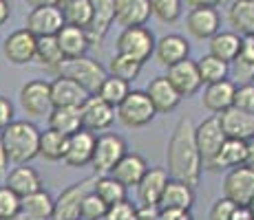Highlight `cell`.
<instances>
[{
	"label": "cell",
	"instance_id": "cell-1",
	"mask_svg": "<svg viewBox=\"0 0 254 220\" xmlns=\"http://www.w3.org/2000/svg\"><path fill=\"white\" fill-rule=\"evenodd\" d=\"M166 163H168L170 178L184 180L188 185H199L201 178V156L194 143V126L188 117H182L170 134L168 148H166Z\"/></svg>",
	"mask_w": 254,
	"mask_h": 220
},
{
	"label": "cell",
	"instance_id": "cell-2",
	"mask_svg": "<svg viewBox=\"0 0 254 220\" xmlns=\"http://www.w3.org/2000/svg\"><path fill=\"white\" fill-rule=\"evenodd\" d=\"M2 134V145L7 161L13 165L29 163L38 156V141H40V130L31 121H11L7 128L0 130Z\"/></svg>",
	"mask_w": 254,
	"mask_h": 220
},
{
	"label": "cell",
	"instance_id": "cell-3",
	"mask_svg": "<svg viewBox=\"0 0 254 220\" xmlns=\"http://www.w3.org/2000/svg\"><path fill=\"white\" fill-rule=\"evenodd\" d=\"M56 75L69 77V80L77 82L89 95H95L97 88H100V84L104 82V77L109 75V73H106V68L102 66L100 62L93 60V57L80 55V57H64Z\"/></svg>",
	"mask_w": 254,
	"mask_h": 220
},
{
	"label": "cell",
	"instance_id": "cell-4",
	"mask_svg": "<svg viewBox=\"0 0 254 220\" xmlns=\"http://www.w3.org/2000/svg\"><path fill=\"white\" fill-rule=\"evenodd\" d=\"M115 115L126 128H144L155 119L157 110L150 104L146 90H128V95L115 108Z\"/></svg>",
	"mask_w": 254,
	"mask_h": 220
},
{
	"label": "cell",
	"instance_id": "cell-5",
	"mask_svg": "<svg viewBox=\"0 0 254 220\" xmlns=\"http://www.w3.org/2000/svg\"><path fill=\"white\" fill-rule=\"evenodd\" d=\"M155 51V36L144 24L139 27H124V31L117 36V53L128 55L137 62H148Z\"/></svg>",
	"mask_w": 254,
	"mask_h": 220
},
{
	"label": "cell",
	"instance_id": "cell-6",
	"mask_svg": "<svg viewBox=\"0 0 254 220\" xmlns=\"http://www.w3.org/2000/svg\"><path fill=\"white\" fill-rule=\"evenodd\" d=\"M126 152H128V145L115 132H104V134L95 136V150H93L91 159L95 174H109Z\"/></svg>",
	"mask_w": 254,
	"mask_h": 220
},
{
	"label": "cell",
	"instance_id": "cell-7",
	"mask_svg": "<svg viewBox=\"0 0 254 220\" xmlns=\"http://www.w3.org/2000/svg\"><path fill=\"white\" fill-rule=\"evenodd\" d=\"M97 176H89L82 178L80 183H73L71 187H66L64 192H60V196L53 198V216L51 220H73L80 218V203L82 198L93 189Z\"/></svg>",
	"mask_w": 254,
	"mask_h": 220
},
{
	"label": "cell",
	"instance_id": "cell-8",
	"mask_svg": "<svg viewBox=\"0 0 254 220\" xmlns=\"http://www.w3.org/2000/svg\"><path fill=\"white\" fill-rule=\"evenodd\" d=\"M223 196L237 203L239 207H250L254 203V170L246 165L230 168L223 178Z\"/></svg>",
	"mask_w": 254,
	"mask_h": 220
},
{
	"label": "cell",
	"instance_id": "cell-9",
	"mask_svg": "<svg viewBox=\"0 0 254 220\" xmlns=\"http://www.w3.org/2000/svg\"><path fill=\"white\" fill-rule=\"evenodd\" d=\"M223 141H226V134H223L221 126H219L217 115L203 119L201 124L194 128V143H197L199 156H201L203 170H210V163H212V159L217 156Z\"/></svg>",
	"mask_w": 254,
	"mask_h": 220
},
{
	"label": "cell",
	"instance_id": "cell-10",
	"mask_svg": "<svg viewBox=\"0 0 254 220\" xmlns=\"http://www.w3.org/2000/svg\"><path fill=\"white\" fill-rule=\"evenodd\" d=\"M20 106L29 117H47L51 112V84L45 80H31L20 88Z\"/></svg>",
	"mask_w": 254,
	"mask_h": 220
},
{
	"label": "cell",
	"instance_id": "cell-11",
	"mask_svg": "<svg viewBox=\"0 0 254 220\" xmlns=\"http://www.w3.org/2000/svg\"><path fill=\"white\" fill-rule=\"evenodd\" d=\"M80 117H82V128L91 132H102L109 130L115 121V108L106 104L102 97L89 95L84 104L80 106Z\"/></svg>",
	"mask_w": 254,
	"mask_h": 220
},
{
	"label": "cell",
	"instance_id": "cell-12",
	"mask_svg": "<svg viewBox=\"0 0 254 220\" xmlns=\"http://www.w3.org/2000/svg\"><path fill=\"white\" fill-rule=\"evenodd\" d=\"M91 2V20L86 24V36L91 44L100 46L104 42L106 33L111 31V24L115 22V2L113 0H89Z\"/></svg>",
	"mask_w": 254,
	"mask_h": 220
},
{
	"label": "cell",
	"instance_id": "cell-13",
	"mask_svg": "<svg viewBox=\"0 0 254 220\" xmlns=\"http://www.w3.org/2000/svg\"><path fill=\"white\" fill-rule=\"evenodd\" d=\"M95 132L80 128L77 132L69 134L66 139V152H64V163L69 168H86L91 165L93 150H95Z\"/></svg>",
	"mask_w": 254,
	"mask_h": 220
},
{
	"label": "cell",
	"instance_id": "cell-14",
	"mask_svg": "<svg viewBox=\"0 0 254 220\" xmlns=\"http://www.w3.org/2000/svg\"><path fill=\"white\" fill-rule=\"evenodd\" d=\"M168 82L177 88V92L182 97H192L201 90L203 82L199 77V71H197V62L192 60H182L177 64H170L168 66V73H166Z\"/></svg>",
	"mask_w": 254,
	"mask_h": 220
},
{
	"label": "cell",
	"instance_id": "cell-15",
	"mask_svg": "<svg viewBox=\"0 0 254 220\" xmlns=\"http://www.w3.org/2000/svg\"><path fill=\"white\" fill-rule=\"evenodd\" d=\"M2 53L16 66L29 64L36 60V36L29 29H18L2 42Z\"/></svg>",
	"mask_w": 254,
	"mask_h": 220
},
{
	"label": "cell",
	"instance_id": "cell-16",
	"mask_svg": "<svg viewBox=\"0 0 254 220\" xmlns=\"http://www.w3.org/2000/svg\"><path fill=\"white\" fill-rule=\"evenodd\" d=\"M219 126H221L226 139H241L248 141L250 136H254V115L250 112L237 108V106H230V108L221 110L217 115Z\"/></svg>",
	"mask_w": 254,
	"mask_h": 220
},
{
	"label": "cell",
	"instance_id": "cell-17",
	"mask_svg": "<svg viewBox=\"0 0 254 220\" xmlns=\"http://www.w3.org/2000/svg\"><path fill=\"white\" fill-rule=\"evenodd\" d=\"M186 29L197 40H210L221 29V16L217 7H192L186 16Z\"/></svg>",
	"mask_w": 254,
	"mask_h": 220
},
{
	"label": "cell",
	"instance_id": "cell-18",
	"mask_svg": "<svg viewBox=\"0 0 254 220\" xmlns=\"http://www.w3.org/2000/svg\"><path fill=\"white\" fill-rule=\"evenodd\" d=\"M64 24V18H62V11L58 4H49V7H36L29 11L27 16V27L29 31L36 38L42 36H56L58 31Z\"/></svg>",
	"mask_w": 254,
	"mask_h": 220
},
{
	"label": "cell",
	"instance_id": "cell-19",
	"mask_svg": "<svg viewBox=\"0 0 254 220\" xmlns=\"http://www.w3.org/2000/svg\"><path fill=\"white\" fill-rule=\"evenodd\" d=\"M168 172L164 168H148L146 174L139 178L137 187V200L139 205H148V207H157L159 198L164 194V187L168 183Z\"/></svg>",
	"mask_w": 254,
	"mask_h": 220
},
{
	"label": "cell",
	"instance_id": "cell-20",
	"mask_svg": "<svg viewBox=\"0 0 254 220\" xmlns=\"http://www.w3.org/2000/svg\"><path fill=\"white\" fill-rule=\"evenodd\" d=\"M146 95H148L150 104L155 106L157 112H173L184 99L177 92V88L168 82L166 75H159V77H155V80H150V84L146 86Z\"/></svg>",
	"mask_w": 254,
	"mask_h": 220
},
{
	"label": "cell",
	"instance_id": "cell-21",
	"mask_svg": "<svg viewBox=\"0 0 254 220\" xmlns=\"http://www.w3.org/2000/svg\"><path fill=\"white\" fill-rule=\"evenodd\" d=\"M153 55L157 57V62L164 66L177 64V62H182L190 55V42L186 40L184 36H179V33H168V36L155 40Z\"/></svg>",
	"mask_w": 254,
	"mask_h": 220
},
{
	"label": "cell",
	"instance_id": "cell-22",
	"mask_svg": "<svg viewBox=\"0 0 254 220\" xmlns=\"http://www.w3.org/2000/svg\"><path fill=\"white\" fill-rule=\"evenodd\" d=\"M4 185H7L16 196L22 198V196H29V194L38 192V189H42V178L33 168H29L27 163H20L13 170H7V174H4Z\"/></svg>",
	"mask_w": 254,
	"mask_h": 220
},
{
	"label": "cell",
	"instance_id": "cell-23",
	"mask_svg": "<svg viewBox=\"0 0 254 220\" xmlns=\"http://www.w3.org/2000/svg\"><path fill=\"white\" fill-rule=\"evenodd\" d=\"M146 170H148V163H146L144 156L137 154V152H126L115 163V168L111 170L109 174L128 189V187H135V185L139 183V178L146 174Z\"/></svg>",
	"mask_w": 254,
	"mask_h": 220
},
{
	"label": "cell",
	"instance_id": "cell-24",
	"mask_svg": "<svg viewBox=\"0 0 254 220\" xmlns=\"http://www.w3.org/2000/svg\"><path fill=\"white\" fill-rule=\"evenodd\" d=\"M56 42L60 46L64 57H80L86 55L91 46V40L82 27H73V24H62V29L56 33Z\"/></svg>",
	"mask_w": 254,
	"mask_h": 220
},
{
	"label": "cell",
	"instance_id": "cell-25",
	"mask_svg": "<svg viewBox=\"0 0 254 220\" xmlns=\"http://www.w3.org/2000/svg\"><path fill=\"white\" fill-rule=\"evenodd\" d=\"M192 205H194L192 185L177 178H168L157 207L159 209H192Z\"/></svg>",
	"mask_w": 254,
	"mask_h": 220
},
{
	"label": "cell",
	"instance_id": "cell-26",
	"mask_svg": "<svg viewBox=\"0 0 254 220\" xmlns=\"http://www.w3.org/2000/svg\"><path fill=\"white\" fill-rule=\"evenodd\" d=\"M115 22L122 27H139L150 18V0H113Z\"/></svg>",
	"mask_w": 254,
	"mask_h": 220
},
{
	"label": "cell",
	"instance_id": "cell-27",
	"mask_svg": "<svg viewBox=\"0 0 254 220\" xmlns=\"http://www.w3.org/2000/svg\"><path fill=\"white\" fill-rule=\"evenodd\" d=\"M89 92L84 90L77 82L69 77L58 75L56 82H51V104L53 106H82Z\"/></svg>",
	"mask_w": 254,
	"mask_h": 220
},
{
	"label": "cell",
	"instance_id": "cell-28",
	"mask_svg": "<svg viewBox=\"0 0 254 220\" xmlns=\"http://www.w3.org/2000/svg\"><path fill=\"white\" fill-rule=\"evenodd\" d=\"M234 90H237V86H234L230 80H221V82L206 84V90H203V97H201V104L206 106L210 112L219 115L221 110H226V108H230V106H232Z\"/></svg>",
	"mask_w": 254,
	"mask_h": 220
},
{
	"label": "cell",
	"instance_id": "cell-29",
	"mask_svg": "<svg viewBox=\"0 0 254 220\" xmlns=\"http://www.w3.org/2000/svg\"><path fill=\"white\" fill-rule=\"evenodd\" d=\"M228 22L241 38L254 36V0H232L228 4Z\"/></svg>",
	"mask_w": 254,
	"mask_h": 220
},
{
	"label": "cell",
	"instance_id": "cell-30",
	"mask_svg": "<svg viewBox=\"0 0 254 220\" xmlns=\"http://www.w3.org/2000/svg\"><path fill=\"white\" fill-rule=\"evenodd\" d=\"M246 159V141L241 139H226L219 148L217 156L210 163V172H219V170H230L237 165H243Z\"/></svg>",
	"mask_w": 254,
	"mask_h": 220
},
{
	"label": "cell",
	"instance_id": "cell-31",
	"mask_svg": "<svg viewBox=\"0 0 254 220\" xmlns=\"http://www.w3.org/2000/svg\"><path fill=\"white\" fill-rule=\"evenodd\" d=\"M241 44H243V38L239 36V33L221 31V29H219V31L210 38V53H212L214 57H219V60L230 64L234 57L241 53Z\"/></svg>",
	"mask_w": 254,
	"mask_h": 220
},
{
	"label": "cell",
	"instance_id": "cell-32",
	"mask_svg": "<svg viewBox=\"0 0 254 220\" xmlns=\"http://www.w3.org/2000/svg\"><path fill=\"white\" fill-rule=\"evenodd\" d=\"M49 128L62 132V134H73L82 128L80 106H53L49 112Z\"/></svg>",
	"mask_w": 254,
	"mask_h": 220
},
{
	"label": "cell",
	"instance_id": "cell-33",
	"mask_svg": "<svg viewBox=\"0 0 254 220\" xmlns=\"http://www.w3.org/2000/svg\"><path fill=\"white\" fill-rule=\"evenodd\" d=\"M20 209L33 220H51L53 216V196L47 189H38V192L29 194L20 198Z\"/></svg>",
	"mask_w": 254,
	"mask_h": 220
},
{
	"label": "cell",
	"instance_id": "cell-34",
	"mask_svg": "<svg viewBox=\"0 0 254 220\" xmlns=\"http://www.w3.org/2000/svg\"><path fill=\"white\" fill-rule=\"evenodd\" d=\"M66 139L69 134L47 128L45 132H40V141H38V154L45 156L47 161H62L66 152Z\"/></svg>",
	"mask_w": 254,
	"mask_h": 220
},
{
	"label": "cell",
	"instance_id": "cell-35",
	"mask_svg": "<svg viewBox=\"0 0 254 220\" xmlns=\"http://www.w3.org/2000/svg\"><path fill=\"white\" fill-rule=\"evenodd\" d=\"M36 60L40 62V64L45 66L47 71L58 73V68H60L62 60H64V55H62L60 46H58L56 36L36 38Z\"/></svg>",
	"mask_w": 254,
	"mask_h": 220
},
{
	"label": "cell",
	"instance_id": "cell-36",
	"mask_svg": "<svg viewBox=\"0 0 254 220\" xmlns=\"http://www.w3.org/2000/svg\"><path fill=\"white\" fill-rule=\"evenodd\" d=\"M197 71H199V77H201L203 84H212V82L228 80V75H230V64L219 60V57H214L212 53H208V55H201L197 60Z\"/></svg>",
	"mask_w": 254,
	"mask_h": 220
},
{
	"label": "cell",
	"instance_id": "cell-37",
	"mask_svg": "<svg viewBox=\"0 0 254 220\" xmlns=\"http://www.w3.org/2000/svg\"><path fill=\"white\" fill-rule=\"evenodd\" d=\"M60 11L64 18V24H73V27L86 29L91 20V2L89 0H60Z\"/></svg>",
	"mask_w": 254,
	"mask_h": 220
},
{
	"label": "cell",
	"instance_id": "cell-38",
	"mask_svg": "<svg viewBox=\"0 0 254 220\" xmlns=\"http://www.w3.org/2000/svg\"><path fill=\"white\" fill-rule=\"evenodd\" d=\"M141 66H144V64L137 62V60H133V57L122 55V53H115V55L111 57L106 73H109V75L120 77V80H124V82H128V84H130V82H135L139 77Z\"/></svg>",
	"mask_w": 254,
	"mask_h": 220
},
{
	"label": "cell",
	"instance_id": "cell-39",
	"mask_svg": "<svg viewBox=\"0 0 254 220\" xmlns=\"http://www.w3.org/2000/svg\"><path fill=\"white\" fill-rule=\"evenodd\" d=\"M93 192L104 200L106 205H115V203H120V200L126 198V187L120 183V180H115L111 174L97 176L95 185H93Z\"/></svg>",
	"mask_w": 254,
	"mask_h": 220
},
{
	"label": "cell",
	"instance_id": "cell-40",
	"mask_svg": "<svg viewBox=\"0 0 254 220\" xmlns=\"http://www.w3.org/2000/svg\"><path fill=\"white\" fill-rule=\"evenodd\" d=\"M128 90H130L128 82L120 80V77H115V75H106L104 82H102L100 88H97L95 95L102 97V99H104L106 104H111L113 108H117V106H120V101L128 95Z\"/></svg>",
	"mask_w": 254,
	"mask_h": 220
},
{
	"label": "cell",
	"instance_id": "cell-41",
	"mask_svg": "<svg viewBox=\"0 0 254 220\" xmlns=\"http://www.w3.org/2000/svg\"><path fill=\"white\" fill-rule=\"evenodd\" d=\"M184 0H150V16L166 24H173L182 18Z\"/></svg>",
	"mask_w": 254,
	"mask_h": 220
},
{
	"label": "cell",
	"instance_id": "cell-42",
	"mask_svg": "<svg viewBox=\"0 0 254 220\" xmlns=\"http://www.w3.org/2000/svg\"><path fill=\"white\" fill-rule=\"evenodd\" d=\"M106 209H109V205L104 203L100 196H97L95 192L86 194L84 198H82L80 203V220H95V218H102L106 216Z\"/></svg>",
	"mask_w": 254,
	"mask_h": 220
},
{
	"label": "cell",
	"instance_id": "cell-43",
	"mask_svg": "<svg viewBox=\"0 0 254 220\" xmlns=\"http://www.w3.org/2000/svg\"><path fill=\"white\" fill-rule=\"evenodd\" d=\"M18 212H20V196H16L7 185H0V220H11Z\"/></svg>",
	"mask_w": 254,
	"mask_h": 220
},
{
	"label": "cell",
	"instance_id": "cell-44",
	"mask_svg": "<svg viewBox=\"0 0 254 220\" xmlns=\"http://www.w3.org/2000/svg\"><path fill=\"white\" fill-rule=\"evenodd\" d=\"M230 71L234 73V77L241 82H252L254 80V60L248 57L246 53H239L237 57L230 62Z\"/></svg>",
	"mask_w": 254,
	"mask_h": 220
},
{
	"label": "cell",
	"instance_id": "cell-45",
	"mask_svg": "<svg viewBox=\"0 0 254 220\" xmlns=\"http://www.w3.org/2000/svg\"><path fill=\"white\" fill-rule=\"evenodd\" d=\"M232 106H237V108H241V110L254 115V84H252V82H248V84L239 86L237 90H234Z\"/></svg>",
	"mask_w": 254,
	"mask_h": 220
},
{
	"label": "cell",
	"instance_id": "cell-46",
	"mask_svg": "<svg viewBox=\"0 0 254 220\" xmlns=\"http://www.w3.org/2000/svg\"><path fill=\"white\" fill-rule=\"evenodd\" d=\"M106 218L109 220H135L137 218V207L124 198L115 205H109V209H106Z\"/></svg>",
	"mask_w": 254,
	"mask_h": 220
},
{
	"label": "cell",
	"instance_id": "cell-47",
	"mask_svg": "<svg viewBox=\"0 0 254 220\" xmlns=\"http://www.w3.org/2000/svg\"><path fill=\"white\" fill-rule=\"evenodd\" d=\"M237 209V203H232L230 198H219L217 203L210 207V220H232V214Z\"/></svg>",
	"mask_w": 254,
	"mask_h": 220
},
{
	"label": "cell",
	"instance_id": "cell-48",
	"mask_svg": "<svg viewBox=\"0 0 254 220\" xmlns=\"http://www.w3.org/2000/svg\"><path fill=\"white\" fill-rule=\"evenodd\" d=\"M11 121H13V104L7 97L0 95V130L7 128Z\"/></svg>",
	"mask_w": 254,
	"mask_h": 220
},
{
	"label": "cell",
	"instance_id": "cell-49",
	"mask_svg": "<svg viewBox=\"0 0 254 220\" xmlns=\"http://www.w3.org/2000/svg\"><path fill=\"white\" fill-rule=\"evenodd\" d=\"M159 220H192L190 209H159Z\"/></svg>",
	"mask_w": 254,
	"mask_h": 220
},
{
	"label": "cell",
	"instance_id": "cell-50",
	"mask_svg": "<svg viewBox=\"0 0 254 220\" xmlns=\"http://www.w3.org/2000/svg\"><path fill=\"white\" fill-rule=\"evenodd\" d=\"M135 220H159V207H148V205H139L137 218Z\"/></svg>",
	"mask_w": 254,
	"mask_h": 220
},
{
	"label": "cell",
	"instance_id": "cell-51",
	"mask_svg": "<svg viewBox=\"0 0 254 220\" xmlns=\"http://www.w3.org/2000/svg\"><path fill=\"white\" fill-rule=\"evenodd\" d=\"M243 165L254 170V136H250L246 141V159H243Z\"/></svg>",
	"mask_w": 254,
	"mask_h": 220
},
{
	"label": "cell",
	"instance_id": "cell-52",
	"mask_svg": "<svg viewBox=\"0 0 254 220\" xmlns=\"http://www.w3.org/2000/svg\"><path fill=\"white\" fill-rule=\"evenodd\" d=\"M223 0H186V4H188L190 9L192 7H219Z\"/></svg>",
	"mask_w": 254,
	"mask_h": 220
},
{
	"label": "cell",
	"instance_id": "cell-53",
	"mask_svg": "<svg viewBox=\"0 0 254 220\" xmlns=\"http://www.w3.org/2000/svg\"><path fill=\"white\" fill-rule=\"evenodd\" d=\"M7 168H9V161H7V154H4L2 134H0V180H2V178H4V174H7Z\"/></svg>",
	"mask_w": 254,
	"mask_h": 220
},
{
	"label": "cell",
	"instance_id": "cell-54",
	"mask_svg": "<svg viewBox=\"0 0 254 220\" xmlns=\"http://www.w3.org/2000/svg\"><path fill=\"white\" fill-rule=\"evenodd\" d=\"M9 16H11V7H9V2L7 0H0V27L9 20Z\"/></svg>",
	"mask_w": 254,
	"mask_h": 220
},
{
	"label": "cell",
	"instance_id": "cell-55",
	"mask_svg": "<svg viewBox=\"0 0 254 220\" xmlns=\"http://www.w3.org/2000/svg\"><path fill=\"white\" fill-rule=\"evenodd\" d=\"M31 9L36 7H49V4H60V0H24Z\"/></svg>",
	"mask_w": 254,
	"mask_h": 220
},
{
	"label": "cell",
	"instance_id": "cell-56",
	"mask_svg": "<svg viewBox=\"0 0 254 220\" xmlns=\"http://www.w3.org/2000/svg\"><path fill=\"white\" fill-rule=\"evenodd\" d=\"M11 220H33V218H31V216H27V214H24L22 209H20V212H18V214H16V216H13Z\"/></svg>",
	"mask_w": 254,
	"mask_h": 220
},
{
	"label": "cell",
	"instance_id": "cell-57",
	"mask_svg": "<svg viewBox=\"0 0 254 220\" xmlns=\"http://www.w3.org/2000/svg\"><path fill=\"white\" fill-rule=\"evenodd\" d=\"M95 220H109V218H106V216H102V218H95Z\"/></svg>",
	"mask_w": 254,
	"mask_h": 220
},
{
	"label": "cell",
	"instance_id": "cell-58",
	"mask_svg": "<svg viewBox=\"0 0 254 220\" xmlns=\"http://www.w3.org/2000/svg\"><path fill=\"white\" fill-rule=\"evenodd\" d=\"M73 220H80V218H73Z\"/></svg>",
	"mask_w": 254,
	"mask_h": 220
},
{
	"label": "cell",
	"instance_id": "cell-59",
	"mask_svg": "<svg viewBox=\"0 0 254 220\" xmlns=\"http://www.w3.org/2000/svg\"><path fill=\"white\" fill-rule=\"evenodd\" d=\"M252 82H254V80H252Z\"/></svg>",
	"mask_w": 254,
	"mask_h": 220
}]
</instances>
